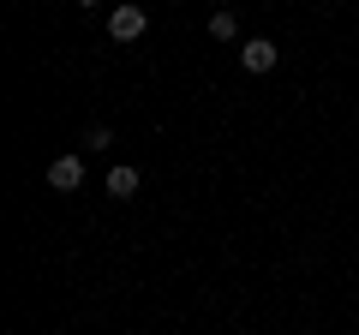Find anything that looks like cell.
<instances>
[{
	"instance_id": "obj_1",
	"label": "cell",
	"mask_w": 359,
	"mask_h": 335,
	"mask_svg": "<svg viewBox=\"0 0 359 335\" xmlns=\"http://www.w3.org/2000/svg\"><path fill=\"white\" fill-rule=\"evenodd\" d=\"M144 30H150V13H144V6H132V0L108 13V36H114V42H138Z\"/></svg>"
},
{
	"instance_id": "obj_2",
	"label": "cell",
	"mask_w": 359,
	"mask_h": 335,
	"mask_svg": "<svg viewBox=\"0 0 359 335\" xmlns=\"http://www.w3.org/2000/svg\"><path fill=\"white\" fill-rule=\"evenodd\" d=\"M48 186L54 192H78V186H84V156H54L48 162Z\"/></svg>"
},
{
	"instance_id": "obj_3",
	"label": "cell",
	"mask_w": 359,
	"mask_h": 335,
	"mask_svg": "<svg viewBox=\"0 0 359 335\" xmlns=\"http://www.w3.org/2000/svg\"><path fill=\"white\" fill-rule=\"evenodd\" d=\"M240 66L245 72H276V42L269 36H245L240 42Z\"/></svg>"
},
{
	"instance_id": "obj_4",
	"label": "cell",
	"mask_w": 359,
	"mask_h": 335,
	"mask_svg": "<svg viewBox=\"0 0 359 335\" xmlns=\"http://www.w3.org/2000/svg\"><path fill=\"white\" fill-rule=\"evenodd\" d=\"M108 192H114V198H132V192H138V168H114V174H108Z\"/></svg>"
},
{
	"instance_id": "obj_5",
	"label": "cell",
	"mask_w": 359,
	"mask_h": 335,
	"mask_svg": "<svg viewBox=\"0 0 359 335\" xmlns=\"http://www.w3.org/2000/svg\"><path fill=\"white\" fill-rule=\"evenodd\" d=\"M210 36H216V42H233V36H240V18H233V13H210Z\"/></svg>"
},
{
	"instance_id": "obj_6",
	"label": "cell",
	"mask_w": 359,
	"mask_h": 335,
	"mask_svg": "<svg viewBox=\"0 0 359 335\" xmlns=\"http://www.w3.org/2000/svg\"><path fill=\"white\" fill-rule=\"evenodd\" d=\"M108 144H114V132H108V126H90L84 132V150H108Z\"/></svg>"
},
{
	"instance_id": "obj_7",
	"label": "cell",
	"mask_w": 359,
	"mask_h": 335,
	"mask_svg": "<svg viewBox=\"0 0 359 335\" xmlns=\"http://www.w3.org/2000/svg\"><path fill=\"white\" fill-rule=\"evenodd\" d=\"M84 6H90V0H84Z\"/></svg>"
}]
</instances>
